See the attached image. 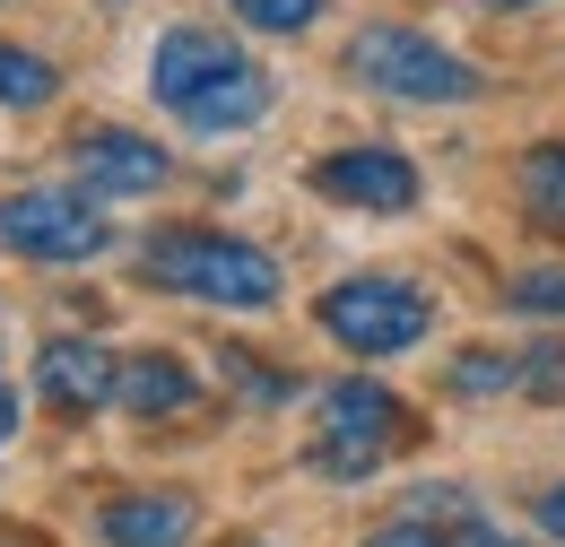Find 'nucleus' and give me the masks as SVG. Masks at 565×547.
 <instances>
[{
    "label": "nucleus",
    "mask_w": 565,
    "mask_h": 547,
    "mask_svg": "<svg viewBox=\"0 0 565 547\" xmlns=\"http://www.w3.org/2000/svg\"><path fill=\"white\" fill-rule=\"evenodd\" d=\"M488 9H531V0H488Z\"/></svg>",
    "instance_id": "nucleus-23"
},
{
    "label": "nucleus",
    "mask_w": 565,
    "mask_h": 547,
    "mask_svg": "<svg viewBox=\"0 0 565 547\" xmlns=\"http://www.w3.org/2000/svg\"><path fill=\"white\" fill-rule=\"evenodd\" d=\"M313 426H322V470L331 479H365L392 443H409V409L383 392V383H365V374H349V383H322V400H313Z\"/></svg>",
    "instance_id": "nucleus-4"
},
{
    "label": "nucleus",
    "mask_w": 565,
    "mask_h": 547,
    "mask_svg": "<svg viewBox=\"0 0 565 547\" xmlns=\"http://www.w3.org/2000/svg\"><path fill=\"white\" fill-rule=\"evenodd\" d=\"M148 87L183 131H244L270 114V69L253 62L226 26H174L148 53Z\"/></svg>",
    "instance_id": "nucleus-1"
},
{
    "label": "nucleus",
    "mask_w": 565,
    "mask_h": 547,
    "mask_svg": "<svg viewBox=\"0 0 565 547\" xmlns=\"http://www.w3.org/2000/svg\"><path fill=\"white\" fill-rule=\"evenodd\" d=\"M0 244L26 261H96L114 244V226L78 192H0Z\"/></svg>",
    "instance_id": "nucleus-6"
},
{
    "label": "nucleus",
    "mask_w": 565,
    "mask_h": 547,
    "mask_svg": "<svg viewBox=\"0 0 565 547\" xmlns=\"http://www.w3.org/2000/svg\"><path fill=\"white\" fill-rule=\"evenodd\" d=\"M513 392L522 400H565V340H540L513 356Z\"/></svg>",
    "instance_id": "nucleus-14"
},
{
    "label": "nucleus",
    "mask_w": 565,
    "mask_h": 547,
    "mask_svg": "<svg viewBox=\"0 0 565 547\" xmlns=\"http://www.w3.org/2000/svg\"><path fill=\"white\" fill-rule=\"evenodd\" d=\"M114 400H122L131 417H183L192 400H201V383H192V365H174V356H122Z\"/></svg>",
    "instance_id": "nucleus-10"
},
{
    "label": "nucleus",
    "mask_w": 565,
    "mask_h": 547,
    "mask_svg": "<svg viewBox=\"0 0 565 547\" xmlns=\"http://www.w3.org/2000/svg\"><path fill=\"white\" fill-rule=\"evenodd\" d=\"M114 547H183L192 539V495H114L105 504Z\"/></svg>",
    "instance_id": "nucleus-11"
},
{
    "label": "nucleus",
    "mask_w": 565,
    "mask_h": 547,
    "mask_svg": "<svg viewBox=\"0 0 565 547\" xmlns=\"http://www.w3.org/2000/svg\"><path fill=\"white\" fill-rule=\"evenodd\" d=\"M365 547H452V539H444L435 522H392V530H374Z\"/></svg>",
    "instance_id": "nucleus-20"
},
{
    "label": "nucleus",
    "mask_w": 565,
    "mask_h": 547,
    "mask_svg": "<svg viewBox=\"0 0 565 547\" xmlns=\"http://www.w3.org/2000/svg\"><path fill=\"white\" fill-rule=\"evenodd\" d=\"M349 78L374 96H401V105H461L479 96V69L461 53H444L418 26H356L349 35Z\"/></svg>",
    "instance_id": "nucleus-3"
},
{
    "label": "nucleus",
    "mask_w": 565,
    "mask_h": 547,
    "mask_svg": "<svg viewBox=\"0 0 565 547\" xmlns=\"http://www.w3.org/2000/svg\"><path fill=\"white\" fill-rule=\"evenodd\" d=\"M226 383L253 392V400H287V383H279V374H262V356H226Z\"/></svg>",
    "instance_id": "nucleus-19"
},
{
    "label": "nucleus",
    "mask_w": 565,
    "mask_h": 547,
    "mask_svg": "<svg viewBox=\"0 0 565 547\" xmlns=\"http://www.w3.org/2000/svg\"><path fill=\"white\" fill-rule=\"evenodd\" d=\"M114 356L96 340H44V356H35V392L53 400L62 417H87V409H105L114 400Z\"/></svg>",
    "instance_id": "nucleus-9"
},
{
    "label": "nucleus",
    "mask_w": 565,
    "mask_h": 547,
    "mask_svg": "<svg viewBox=\"0 0 565 547\" xmlns=\"http://www.w3.org/2000/svg\"><path fill=\"white\" fill-rule=\"evenodd\" d=\"M409 504H418V513H435V522H444V539H452V547H522L513 530H495V522L479 513V504H470V495H444V486H418Z\"/></svg>",
    "instance_id": "nucleus-12"
},
{
    "label": "nucleus",
    "mask_w": 565,
    "mask_h": 547,
    "mask_svg": "<svg viewBox=\"0 0 565 547\" xmlns=\"http://www.w3.org/2000/svg\"><path fill=\"white\" fill-rule=\"evenodd\" d=\"M53 62H35V53H18V44H0V105H18V114H35V105H53Z\"/></svg>",
    "instance_id": "nucleus-13"
},
{
    "label": "nucleus",
    "mask_w": 565,
    "mask_h": 547,
    "mask_svg": "<svg viewBox=\"0 0 565 547\" xmlns=\"http://www.w3.org/2000/svg\"><path fill=\"white\" fill-rule=\"evenodd\" d=\"M522 192H531V208L565 235V139H557V148H540V157L522 165Z\"/></svg>",
    "instance_id": "nucleus-15"
},
{
    "label": "nucleus",
    "mask_w": 565,
    "mask_h": 547,
    "mask_svg": "<svg viewBox=\"0 0 565 547\" xmlns=\"http://www.w3.org/2000/svg\"><path fill=\"white\" fill-rule=\"evenodd\" d=\"M313 192L349 208H418V165L401 148H340L313 165Z\"/></svg>",
    "instance_id": "nucleus-8"
},
{
    "label": "nucleus",
    "mask_w": 565,
    "mask_h": 547,
    "mask_svg": "<svg viewBox=\"0 0 565 547\" xmlns=\"http://www.w3.org/2000/svg\"><path fill=\"white\" fill-rule=\"evenodd\" d=\"M540 530H548V539H565V486H548V495H540Z\"/></svg>",
    "instance_id": "nucleus-21"
},
{
    "label": "nucleus",
    "mask_w": 565,
    "mask_h": 547,
    "mask_svg": "<svg viewBox=\"0 0 565 547\" xmlns=\"http://www.w3.org/2000/svg\"><path fill=\"white\" fill-rule=\"evenodd\" d=\"M244 26H262V35H305L313 18H322V0H226Z\"/></svg>",
    "instance_id": "nucleus-16"
},
{
    "label": "nucleus",
    "mask_w": 565,
    "mask_h": 547,
    "mask_svg": "<svg viewBox=\"0 0 565 547\" xmlns=\"http://www.w3.org/2000/svg\"><path fill=\"white\" fill-rule=\"evenodd\" d=\"M9 435H18V400L0 392V443H9Z\"/></svg>",
    "instance_id": "nucleus-22"
},
{
    "label": "nucleus",
    "mask_w": 565,
    "mask_h": 547,
    "mask_svg": "<svg viewBox=\"0 0 565 547\" xmlns=\"http://www.w3.org/2000/svg\"><path fill=\"white\" fill-rule=\"evenodd\" d=\"M504 304H513V313H565V270H522Z\"/></svg>",
    "instance_id": "nucleus-18"
},
{
    "label": "nucleus",
    "mask_w": 565,
    "mask_h": 547,
    "mask_svg": "<svg viewBox=\"0 0 565 547\" xmlns=\"http://www.w3.org/2000/svg\"><path fill=\"white\" fill-rule=\"evenodd\" d=\"M452 392H461V400H488V392H513V356H495V347H470V356L452 365Z\"/></svg>",
    "instance_id": "nucleus-17"
},
{
    "label": "nucleus",
    "mask_w": 565,
    "mask_h": 547,
    "mask_svg": "<svg viewBox=\"0 0 565 547\" xmlns=\"http://www.w3.org/2000/svg\"><path fill=\"white\" fill-rule=\"evenodd\" d=\"M71 165L87 192H105V201H140V192H157L174 165H166V148L140 131H114V122H96V131L71 139Z\"/></svg>",
    "instance_id": "nucleus-7"
},
{
    "label": "nucleus",
    "mask_w": 565,
    "mask_h": 547,
    "mask_svg": "<svg viewBox=\"0 0 565 547\" xmlns=\"http://www.w3.org/2000/svg\"><path fill=\"white\" fill-rule=\"evenodd\" d=\"M140 270L157 287H174V296H192V304H226V313H270L279 304V261L262 244L217 235V226H166V235H148Z\"/></svg>",
    "instance_id": "nucleus-2"
},
{
    "label": "nucleus",
    "mask_w": 565,
    "mask_h": 547,
    "mask_svg": "<svg viewBox=\"0 0 565 547\" xmlns=\"http://www.w3.org/2000/svg\"><path fill=\"white\" fill-rule=\"evenodd\" d=\"M426 296L409 278H349L322 296V331L349 347V356H401V347L426 340Z\"/></svg>",
    "instance_id": "nucleus-5"
}]
</instances>
